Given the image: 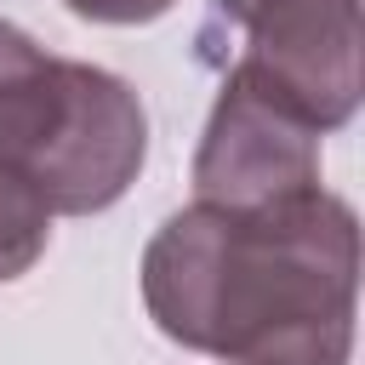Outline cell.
<instances>
[{"label": "cell", "instance_id": "cell-1", "mask_svg": "<svg viewBox=\"0 0 365 365\" xmlns=\"http://www.w3.org/2000/svg\"><path fill=\"white\" fill-rule=\"evenodd\" d=\"M359 222L331 188L268 211L188 205L143 251L148 319L222 365H348Z\"/></svg>", "mask_w": 365, "mask_h": 365}, {"label": "cell", "instance_id": "cell-7", "mask_svg": "<svg viewBox=\"0 0 365 365\" xmlns=\"http://www.w3.org/2000/svg\"><path fill=\"white\" fill-rule=\"evenodd\" d=\"M74 17H86V23H114V29H131V23H154V17H165L177 0H63Z\"/></svg>", "mask_w": 365, "mask_h": 365}, {"label": "cell", "instance_id": "cell-3", "mask_svg": "<svg viewBox=\"0 0 365 365\" xmlns=\"http://www.w3.org/2000/svg\"><path fill=\"white\" fill-rule=\"evenodd\" d=\"M240 63L274 86L319 137L359 108V0H240Z\"/></svg>", "mask_w": 365, "mask_h": 365}, {"label": "cell", "instance_id": "cell-6", "mask_svg": "<svg viewBox=\"0 0 365 365\" xmlns=\"http://www.w3.org/2000/svg\"><path fill=\"white\" fill-rule=\"evenodd\" d=\"M51 240V205L40 200V188L0 160V285L23 279Z\"/></svg>", "mask_w": 365, "mask_h": 365}, {"label": "cell", "instance_id": "cell-4", "mask_svg": "<svg viewBox=\"0 0 365 365\" xmlns=\"http://www.w3.org/2000/svg\"><path fill=\"white\" fill-rule=\"evenodd\" d=\"M143 160H148V114L137 91L97 63H74L63 125L46 143V154L29 165L40 200L63 217L108 211L137 182Z\"/></svg>", "mask_w": 365, "mask_h": 365}, {"label": "cell", "instance_id": "cell-5", "mask_svg": "<svg viewBox=\"0 0 365 365\" xmlns=\"http://www.w3.org/2000/svg\"><path fill=\"white\" fill-rule=\"evenodd\" d=\"M68 80H74L68 57H51L17 23L0 17V160L17 165L23 177L63 125Z\"/></svg>", "mask_w": 365, "mask_h": 365}, {"label": "cell", "instance_id": "cell-2", "mask_svg": "<svg viewBox=\"0 0 365 365\" xmlns=\"http://www.w3.org/2000/svg\"><path fill=\"white\" fill-rule=\"evenodd\" d=\"M319 182V131L245 63L222 74L205 137L194 148V200L222 211L291 205Z\"/></svg>", "mask_w": 365, "mask_h": 365}]
</instances>
